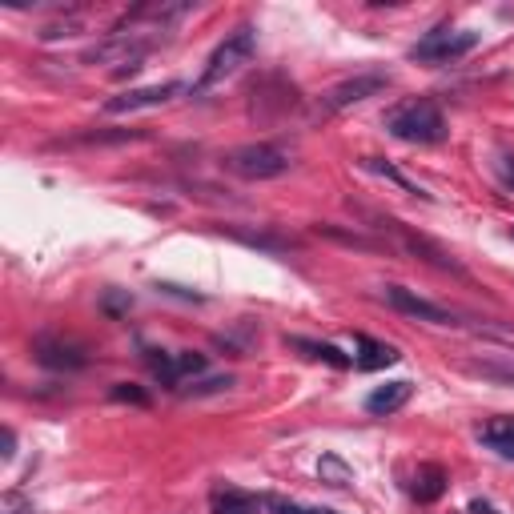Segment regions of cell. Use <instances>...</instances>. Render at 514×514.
<instances>
[{
	"mask_svg": "<svg viewBox=\"0 0 514 514\" xmlns=\"http://www.w3.org/2000/svg\"><path fill=\"white\" fill-rule=\"evenodd\" d=\"M386 129L406 145H438L446 137V117L430 97H414L386 113Z\"/></svg>",
	"mask_w": 514,
	"mask_h": 514,
	"instance_id": "cell-1",
	"label": "cell"
},
{
	"mask_svg": "<svg viewBox=\"0 0 514 514\" xmlns=\"http://www.w3.org/2000/svg\"><path fill=\"white\" fill-rule=\"evenodd\" d=\"M225 169L233 177H245V181H274L282 173L294 169V153L278 141H249V145H237L229 149L225 157Z\"/></svg>",
	"mask_w": 514,
	"mask_h": 514,
	"instance_id": "cell-2",
	"label": "cell"
},
{
	"mask_svg": "<svg viewBox=\"0 0 514 514\" xmlns=\"http://www.w3.org/2000/svg\"><path fill=\"white\" fill-rule=\"evenodd\" d=\"M253 53H257V33H253L249 25L233 29V33H229L213 53H209V61H205V69H201V77H197L193 93H209L213 85L229 81L241 65H249V61H253Z\"/></svg>",
	"mask_w": 514,
	"mask_h": 514,
	"instance_id": "cell-3",
	"label": "cell"
},
{
	"mask_svg": "<svg viewBox=\"0 0 514 514\" xmlns=\"http://www.w3.org/2000/svg\"><path fill=\"white\" fill-rule=\"evenodd\" d=\"M474 45H478V33L438 25L434 33H426V37H422V41L410 49V57H414V61H422V65H446V61L466 57Z\"/></svg>",
	"mask_w": 514,
	"mask_h": 514,
	"instance_id": "cell-4",
	"label": "cell"
},
{
	"mask_svg": "<svg viewBox=\"0 0 514 514\" xmlns=\"http://www.w3.org/2000/svg\"><path fill=\"white\" fill-rule=\"evenodd\" d=\"M33 358L45 370H85L89 366V350L77 338H65V334H37L33 338Z\"/></svg>",
	"mask_w": 514,
	"mask_h": 514,
	"instance_id": "cell-5",
	"label": "cell"
},
{
	"mask_svg": "<svg viewBox=\"0 0 514 514\" xmlns=\"http://www.w3.org/2000/svg\"><path fill=\"white\" fill-rule=\"evenodd\" d=\"M382 298L398 314H406V318H418V322H430V326H458V314L454 310H446V306H438V302H430V298H422V294H414L406 286H386Z\"/></svg>",
	"mask_w": 514,
	"mask_h": 514,
	"instance_id": "cell-6",
	"label": "cell"
},
{
	"mask_svg": "<svg viewBox=\"0 0 514 514\" xmlns=\"http://www.w3.org/2000/svg\"><path fill=\"white\" fill-rule=\"evenodd\" d=\"M145 362L161 378V386H169V390H177L185 378H193V374H201L209 366L205 354H193V350H177V354H169V350H145Z\"/></svg>",
	"mask_w": 514,
	"mask_h": 514,
	"instance_id": "cell-7",
	"label": "cell"
},
{
	"mask_svg": "<svg viewBox=\"0 0 514 514\" xmlns=\"http://www.w3.org/2000/svg\"><path fill=\"white\" fill-rule=\"evenodd\" d=\"M386 85H390L386 73H358V77L334 85V89L322 97V109H326V113H342V109H350V105H362V101L386 93Z\"/></svg>",
	"mask_w": 514,
	"mask_h": 514,
	"instance_id": "cell-8",
	"label": "cell"
},
{
	"mask_svg": "<svg viewBox=\"0 0 514 514\" xmlns=\"http://www.w3.org/2000/svg\"><path fill=\"white\" fill-rule=\"evenodd\" d=\"M382 229H390L394 237H398V245L406 249V253H414V257H422V262H430V266H438V270H450V274H466L454 257L438 245V241H430V237H422V233H414V229H406L402 221H382Z\"/></svg>",
	"mask_w": 514,
	"mask_h": 514,
	"instance_id": "cell-9",
	"label": "cell"
},
{
	"mask_svg": "<svg viewBox=\"0 0 514 514\" xmlns=\"http://www.w3.org/2000/svg\"><path fill=\"white\" fill-rule=\"evenodd\" d=\"M181 93V81H161V85H145V89H129L121 97H109L105 101V113H137V109H157L165 101H173Z\"/></svg>",
	"mask_w": 514,
	"mask_h": 514,
	"instance_id": "cell-10",
	"label": "cell"
},
{
	"mask_svg": "<svg viewBox=\"0 0 514 514\" xmlns=\"http://www.w3.org/2000/svg\"><path fill=\"white\" fill-rule=\"evenodd\" d=\"M410 394H414V386H410L406 378L386 382V386H378V390L366 394V410L378 414V418H390V414H398V410L410 402Z\"/></svg>",
	"mask_w": 514,
	"mask_h": 514,
	"instance_id": "cell-11",
	"label": "cell"
},
{
	"mask_svg": "<svg viewBox=\"0 0 514 514\" xmlns=\"http://www.w3.org/2000/svg\"><path fill=\"white\" fill-rule=\"evenodd\" d=\"M354 366L358 370H386V366H394V362H402V354L394 350V346H386V342H378V338H366V334H358L354 338Z\"/></svg>",
	"mask_w": 514,
	"mask_h": 514,
	"instance_id": "cell-12",
	"label": "cell"
},
{
	"mask_svg": "<svg viewBox=\"0 0 514 514\" xmlns=\"http://www.w3.org/2000/svg\"><path fill=\"white\" fill-rule=\"evenodd\" d=\"M478 442L486 446V450H494L498 458H506V462H514V418H490V422H482L478 426Z\"/></svg>",
	"mask_w": 514,
	"mask_h": 514,
	"instance_id": "cell-13",
	"label": "cell"
},
{
	"mask_svg": "<svg viewBox=\"0 0 514 514\" xmlns=\"http://www.w3.org/2000/svg\"><path fill=\"white\" fill-rule=\"evenodd\" d=\"M414 498L418 502H438L442 494H446V470L438 466V462H422L418 466V474H414Z\"/></svg>",
	"mask_w": 514,
	"mask_h": 514,
	"instance_id": "cell-14",
	"label": "cell"
},
{
	"mask_svg": "<svg viewBox=\"0 0 514 514\" xmlns=\"http://www.w3.org/2000/svg\"><path fill=\"white\" fill-rule=\"evenodd\" d=\"M286 346L290 350H302L306 358H314V362H326V366H334V370H346L354 358L350 354H342L338 346H330V342H310V338H286Z\"/></svg>",
	"mask_w": 514,
	"mask_h": 514,
	"instance_id": "cell-15",
	"label": "cell"
},
{
	"mask_svg": "<svg viewBox=\"0 0 514 514\" xmlns=\"http://www.w3.org/2000/svg\"><path fill=\"white\" fill-rule=\"evenodd\" d=\"M213 514H262V498H253L237 486H225L213 494Z\"/></svg>",
	"mask_w": 514,
	"mask_h": 514,
	"instance_id": "cell-16",
	"label": "cell"
},
{
	"mask_svg": "<svg viewBox=\"0 0 514 514\" xmlns=\"http://www.w3.org/2000/svg\"><path fill=\"white\" fill-rule=\"evenodd\" d=\"M362 169H366V173H378L382 181L398 185V189H402V193H410V197H430V193H426L418 181H410L406 173H398V169H394V165H386L382 157H362Z\"/></svg>",
	"mask_w": 514,
	"mask_h": 514,
	"instance_id": "cell-17",
	"label": "cell"
},
{
	"mask_svg": "<svg viewBox=\"0 0 514 514\" xmlns=\"http://www.w3.org/2000/svg\"><path fill=\"white\" fill-rule=\"evenodd\" d=\"M237 241L253 245V249H266V253H282V249H294L298 241L294 237H282V233H253V229H229Z\"/></svg>",
	"mask_w": 514,
	"mask_h": 514,
	"instance_id": "cell-18",
	"label": "cell"
},
{
	"mask_svg": "<svg viewBox=\"0 0 514 514\" xmlns=\"http://www.w3.org/2000/svg\"><path fill=\"white\" fill-rule=\"evenodd\" d=\"M318 474H322L326 486H346V482H354V470H350L338 454H326V458L318 462Z\"/></svg>",
	"mask_w": 514,
	"mask_h": 514,
	"instance_id": "cell-19",
	"label": "cell"
},
{
	"mask_svg": "<svg viewBox=\"0 0 514 514\" xmlns=\"http://www.w3.org/2000/svg\"><path fill=\"white\" fill-rule=\"evenodd\" d=\"M318 233H322V237H334V241H342V245H354V249H378V241H374V237L346 233V229H338V225H318Z\"/></svg>",
	"mask_w": 514,
	"mask_h": 514,
	"instance_id": "cell-20",
	"label": "cell"
},
{
	"mask_svg": "<svg viewBox=\"0 0 514 514\" xmlns=\"http://www.w3.org/2000/svg\"><path fill=\"white\" fill-rule=\"evenodd\" d=\"M33 498H25L21 490H5L0 494V514H33Z\"/></svg>",
	"mask_w": 514,
	"mask_h": 514,
	"instance_id": "cell-21",
	"label": "cell"
},
{
	"mask_svg": "<svg viewBox=\"0 0 514 514\" xmlns=\"http://www.w3.org/2000/svg\"><path fill=\"white\" fill-rule=\"evenodd\" d=\"M81 29H85V25H81L77 17H69V21H57V25H45V29H41V41H61V37L69 41V37H81Z\"/></svg>",
	"mask_w": 514,
	"mask_h": 514,
	"instance_id": "cell-22",
	"label": "cell"
},
{
	"mask_svg": "<svg viewBox=\"0 0 514 514\" xmlns=\"http://www.w3.org/2000/svg\"><path fill=\"white\" fill-rule=\"evenodd\" d=\"M229 386H233V378H229V374H221V378H205V382H193V386H185V394L201 398V394H221V390H229Z\"/></svg>",
	"mask_w": 514,
	"mask_h": 514,
	"instance_id": "cell-23",
	"label": "cell"
},
{
	"mask_svg": "<svg viewBox=\"0 0 514 514\" xmlns=\"http://www.w3.org/2000/svg\"><path fill=\"white\" fill-rule=\"evenodd\" d=\"M113 402H133V406H149V394L133 382H117L113 386Z\"/></svg>",
	"mask_w": 514,
	"mask_h": 514,
	"instance_id": "cell-24",
	"label": "cell"
},
{
	"mask_svg": "<svg viewBox=\"0 0 514 514\" xmlns=\"http://www.w3.org/2000/svg\"><path fill=\"white\" fill-rule=\"evenodd\" d=\"M494 173L502 177V185H506V189H514V153L498 149V153H494Z\"/></svg>",
	"mask_w": 514,
	"mask_h": 514,
	"instance_id": "cell-25",
	"label": "cell"
},
{
	"mask_svg": "<svg viewBox=\"0 0 514 514\" xmlns=\"http://www.w3.org/2000/svg\"><path fill=\"white\" fill-rule=\"evenodd\" d=\"M0 442H5V450H0V454H5V462H9V458L17 454V434L5 426V434H0Z\"/></svg>",
	"mask_w": 514,
	"mask_h": 514,
	"instance_id": "cell-26",
	"label": "cell"
},
{
	"mask_svg": "<svg viewBox=\"0 0 514 514\" xmlns=\"http://www.w3.org/2000/svg\"><path fill=\"white\" fill-rule=\"evenodd\" d=\"M466 510H470V514H502V510H498L494 502H482V498H474V502H470Z\"/></svg>",
	"mask_w": 514,
	"mask_h": 514,
	"instance_id": "cell-27",
	"label": "cell"
},
{
	"mask_svg": "<svg viewBox=\"0 0 514 514\" xmlns=\"http://www.w3.org/2000/svg\"><path fill=\"white\" fill-rule=\"evenodd\" d=\"M125 306H133V298H105V310L109 314H121Z\"/></svg>",
	"mask_w": 514,
	"mask_h": 514,
	"instance_id": "cell-28",
	"label": "cell"
},
{
	"mask_svg": "<svg viewBox=\"0 0 514 514\" xmlns=\"http://www.w3.org/2000/svg\"><path fill=\"white\" fill-rule=\"evenodd\" d=\"M302 514H338V510H326V506H310V510H302Z\"/></svg>",
	"mask_w": 514,
	"mask_h": 514,
	"instance_id": "cell-29",
	"label": "cell"
},
{
	"mask_svg": "<svg viewBox=\"0 0 514 514\" xmlns=\"http://www.w3.org/2000/svg\"><path fill=\"white\" fill-rule=\"evenodd\" d=\"M506 237H510V241H514V229H510V233H506Z\"/></svg>",
	"mask_w": 514,
	"mask_h": 514,
	"instance_id": "cell-30",
	"label": "cell"
}]
</instances>
